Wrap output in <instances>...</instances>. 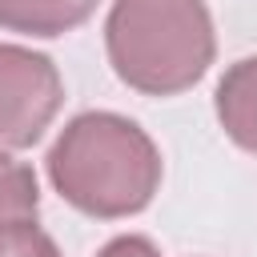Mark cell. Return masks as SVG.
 I'll use <instances>...</instances> for the list:
<instances>
[{"label":"cell","instance_id":"8992f818","mask_svg":"<svg viewBox=\"0 0 257 257\" xmlns=\"http://www.w3.org/2000/svg\"><path fill=\"white\" fill-rule=\"evenodd\" d=\"M36 213H40V185L32 165L0 153V233L8 225L36 221Z\"/></svg>","mask_w":257,"mask_h":257},{"label":"cell","instance_id":"52a82bcc","mask_svg":"<svg viewBox=\"0 0 257 257\" xmlns=\"http://www.w3.org/2000/svg\"><path fill=\"white\" fill-rule=\"evenodd\" d=\"M0 257H60V249L36 221H20L0 233Z\"/></svg>","mask_w":257,"mask_h":257},{"label":"cell","instance_id":"3957f363","mask_svg":"<svg viewBox=\"0 0 257 257\" xmlns=\"http://www.w3.org/2000/svg\"><path fill=\"white\" fill-rule=\"evenodd\" d=\"M64 80L52 56L0 44V153L32 149L60 112Z\"/></svg>","mask_w":257,"mask_h":257},{"label":"cell","instance_id":"277c9868","mask_svg":"<svg viewBox=\"0 0 257 257\" xmlns=\"http://www.w3.org/2000/svg\"><path fill=\"white\" fill-rule=\"evenodd\" d=\"M213 108L225 137L245 153H257V56H245L225 68L213 92Z\"/></svg>","mask_w":257,"mask_h":257},{"label":"cell","instance_id":"6da1fadb","mask_svg":"<svg viewBox=\"0 0 257 257\" xmlns=\"http://www.w3.org/2000/svg\"><path fill=\"white\" fill-rule=\"evenodd\" d=\"M52 189L84 217L116 221L149 209L161 189V149L153 137L108 108L72 116L44 157Z\"/></svg>","mask_w":257,"mask_h":257},{"label":"cell","instance_id":"7a4b0ae2","mask_svg":"<svg viewBox=\"0 0 257 257\" xmlns=\"http://www.w3.org/2000/svg\"><path fill=\"white\" fill-rule=\"evenodd\" d=\"M104 48L120 84L145 96H177L209 72L217 32L205 0H112Z\"/></svg>","mask_w":257,"mask_h":257},{"label":"cell","instance_id":"ba28073f","mask_svg":"<svg viewBox=\"0 0 257 257\" xmlns=\"http://www.w3.org/2000/svg\"><path fill=\"white\" fill-rule=\"evenodd\" d=\"M96 257H161V249H157L149 237H141V233H120V237H112Z\"/></svg>","mask_w":257,"mask_h":257},{"label":"cell","instance_id":"5b68a950","mask_svg":"<svg viewBox=\"0 0 257 257\" xmlns=\"http://www.w3.org/2000/svg\"><path fill=\"white\" fill-rule=\"evenodd\" d=\"M100 0H0V28L24 36H64L80 28Z\"/></svg>","mask_w":257,"mask_h":257}]
</instances>
